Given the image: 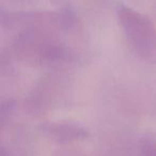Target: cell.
<instances>
[{"instance_id":"6da1fadb","label":"cell","mask_w":156,"mask_h":156,"mask_svg":"<svg viewBox=\"0 0 156 156\" xmlns=\"http://www.w3.org/2000/svg\"><path fill=\"white\" fill-rule=\"evenodd\" d=\"M14 50L20 60L40 67L60 66L72 60V55L64 44L44 32L24 33L14 43Z\"/></svg>"},{"instance_id":"7a4b0ae2","label":"cell","mask_w":156,"mask_h":156,"mask_svg":"<svg viewBox=\"0 0 156 156\" xmlns=\"http://www.w3.org/2000/svg\"><path fill=\"white\" fill-rule=\"evenodd\" d=\"M120 23L135 54L145 62L156 63V28L151 20L132 10H123Z\"/></svg>"},{"instance_id":"3957f363","label":"cell","mask_w":156,"mask_h":156,"mask_svg":"<svg viewBox=\"0 0 156 156\" xmlns=\"http://www.w3.org/2000/svg\"><path fill=\"white\" fill-rule=\"evenodd\" d=\"M60 85L52 77L44 78L31 90L26 100V107L32 115H42L52 109L60 96Z\"/></svg>"},{"instance_id":"277c9868","label":"cell","mask_w":156,"mask_h":156,"mask_svg":"<svg viewBox=\"0 0 156 156\" xmlns=\"http://www.w3.org/2000/svg\"><path fill=\"white\" fill-rule=\"evenodd\" d=\"M41 130L47 138L58 143L83 141L90 137V130L80 122L73 120H55L44 122Z\"/></svg>"},{"instance_id":"5b68a950","label":"cell","mask_w":156,"mask_h":156,"mask_svg":"<svg viewBox=\"0 0 156 156\" xmlns=\"http://www.w3.org/2000/svg\"><path fill=\"white\" fill-rule=\"evenodd\" d=\"M139 156H156V134L147 133L140 138L138 143Z\"/></svg>"}]
</instances>
